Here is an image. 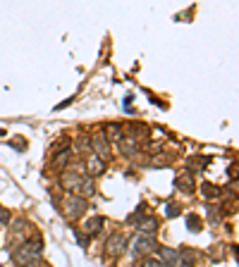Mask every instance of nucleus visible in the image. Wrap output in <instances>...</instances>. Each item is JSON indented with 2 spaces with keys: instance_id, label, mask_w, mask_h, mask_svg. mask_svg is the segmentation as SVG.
<instances>
[{
  "instance_id": "1",
  "label": "nucleus",
  "mask_w": 239,
  "mask_h": 267,
  "mask_svg": "<svg viewBox=\"0 0 239 267\" xmlns=\"http://www.w3.org/2000/svg\"><path fill=\"white\" fill-rule=\"evenodd\" d=\"M41 248H43V243H41V241H29V243L19 246V248L12 253V258H15V263H17V265L29 267V265H34L38 258H41Z\"/></svg>"
},
{
  "instance_id": "2",
  "label": "nucleus",
  "mask_w": 239,
  "mask_h": 267,
  "mask_svg": "<svg viewBox=\"0 0 239 267\" xmlns=\"http://www.w3.org/2000/svg\"><path fill=\"white\" fill-rule=\"evenodd\" d=\"M106 250H108L110 255L125 253V250H127V236H125V234H112L110 239H108V243H106Z\"/></svg>"
},
{
  "instance_id": "3",
  "label": "nucleus",
  "mask_w": 239,
  "mask_h": 267,
  "mask_svg": "<svg viewBox=\"0 0 239 267\" xmlns=\"http://www.w3.org/2000/svg\"><path fill=\"white\" fill-rule=\"evenodd\" d=\"M156 248V239L153 236H139L134 243H132V253L134 255H141V253H148V250Z\"/></svg>"
},
{
  "instance_id": "4",
  "label": "nucleus",
  "mask_w": 239,
  "mask_h": 267,
  "mask_svg": "<svg viewBox=\"0 0 239 267\" xmlns=\"http://www.w3.org/2000/svg\"><path fill=\"white\" fill-rule=\"evenodd\" d=\"M84 213H86V200L84 198H77V196L67 198V215L70 217H81Z\"/></svg>"
},
{
  "instance_id": "5",
  "label": "nucleus",
  "mask_w": 239,
  "mask_h": 267,
  "mask_svg": "<svg viewBox=\"0 0 239 267\" xmlns=\"http://www.w3.org/2000/svg\"><path fill=\"white\" fill-rule=\"evenodd\" d=\"M91 143H93V150H96V155H98L103 162L110 158V146H108V141H106V136H101V134H98V136H93Z\"/></svg>"
},
{
  "instance_id": "6",
  "label": "nucleus",
  "mask_w": 239,
  "mask_h": 267,
  "mask_svg": "<svg viewBox=\"0 0 239 267\" xmlns=\"http://www.w3.org/2000/svg\"><path fill=\"white\" fill-rule=\"evenodd\" d=\"M136 229L141 232V236H151V234L158 229V219L156 217H144V219L136 222Z\"/></svg>"
},
{
  "instance_id": "7",
  "label": "nucleus",
  "mask_w": 239,
  "mask_h": 267,
  "mask_svg": "<svg viewBox=\"0 0 239 267\" xmlns=\"http://www.w3.org/2000/svg\"><path fill=\"white\" fill-rule=\"evenodd\" d=\"M160 263L165 267H175L180 263V250L175 248H160Z\"/></svg>"
},
{
  "instance_id": "8",
  "label": "nucleus",
  "mask_w": 239,
  "mask_h": 267,
  "mask_svg": "<svg viewBox=\"0 0 239 267\" xmlns=\"http://www.w3.org/2000/svg\"><path fill=\"white\" fill-rule=\"evenodd\" d=\"M86 170H89V174H103V172H106V162L101 160L98 155H89Z\"/></svg>"
},
{
  "instance_id": "9",
  "label": "nucleus",
  "mask_w": 239,
  "mask_h": 267,
  "mask_svg": "<svg viewBox=\"0 0 239 267\" xmlns=\"http://www.w3.org/2000/svg\"><path fill=\"white\" fill-rule=\"evenodd\" d=\"M175 186H177L180 191H186V194H191V189H194V177H191V174H182V177L175 179Z\"/></svg>"
},
{
  "instance_id": "10",
  "label": "nucleus",
  "mask_w": 239,
  "mask_h": 267,
  "mask_svg": "<svg viewBox=\"0 0 239 267\" xmlns=\"http://www.w3.org/2000/svg\"><path fill=\"white\" fill-rule=\"evenodd\" d=\"M79 184H81V177H77L74 172H65V174H62V186H65L67 191L79 189Z\"/></svg>"
},
{
  "instance_id": "11",
  "label": "nucleus",
  "mask_w": 239,
  "mask_h": 267,
  "mask_svg": "<svg viewBox=\"0 0 239 267\" xmlns=\"http://www.w3.org/2000/svg\"><path fill=\"white\" fill-rule=\"evenodd\" d=\"M101 227H103V217H91V219L86 222L84 232L89 234V236H96V234L101 232Z\"/></svg>"
},
{
  "instance_id": "12",
  "label": "nucleus",
  "mask_w": 239,
  "mask_h": 267,
  "mask_svg": "<svg viewBox=\"0 0 239 267\" xmlns=\"http://www.w3.org/2000/svg\"><path fill=\"white\" fill-rule=\"evenodd\" d=\"M120 150H122L125 155H136L139 146H136L134 139H120Z\"/></svg>"
},
{
  "instance_id": "13",
  "label": "nucleus",
  "mask_w": 239,
  "mask_h": 267,
  "mask_svg": "<svg viewBox=\"0 0 239 267\" xmlns=\"http://www.w3.org/2000/svg\"><path fill=\"white\" fill-rule=\"evenodd\" d=\"M203 196L211 198V200H215V198H220V189L218 186H211V184H203Z\"/></svg>"
},
{
  "instance_id": "14",
  "label": "nucleus",
  "mask_w": 239,
  "mask_h": 267,
  "mask_svg": "<svg viewBox=\"0 0 239 267\" xmlns=\"http://www.w3.org/2000/svg\"><path fill=\"white\" fill-rule=\"evenodd\" d=\"M81 191H84V194H81V196H84V200H86L89 196H93V179L91 177L84 179V184H81Z\"/></svg>"
},
{
  "instance_id": "15",
  "label": "nucleus",
  "mask_w": 239,
  "mask_h": 267,
  "mask_svg": "<svg viewBox=\"0 0 239 267\" xmlns=\"http://www.w3.org/2000/svg\"><path fill=\"white\" fill-rule=\"evenodd\" d=\"M186 224H189V229H194V232H201V219H199L196 215H189V217H186Z\"/></svg>"
},
{
  "instance_id": "16",
  "label": "nucleus",
  "mask_w": 239,
  "mask_h": 267,
  "mask_svg": "<svg viewBox=\"0 0 239 267\" xmlns=\"http://www.w3.org/2000/svg\"><path fill=\"white\" fill-rule=\"evenodd\" d=\"M106 131H108V139H122V136H120V126L117 124H108L106 126Z\"/></svg>"
},
{
  "instance_id": "17",
  "label": "nucleus",
  "mask_w": 239,
  "mask_h": 267,
  "mask_svg": "<svg viewBox=\"0 0 239 267\" xmlns=\"http://www.w3.org/2000/svg\"><path fill=\"white\" fill-rule=\"evenodd\" d=\"M165 215H167V217H175V215H180V205H177V203H170V205L165 208Z\"/></svg>"
},
{
  "instance_id": "18",
  "label": "nucleus",
  "mask_w": 239,
  "mask_h": 267,
  "mask_svg": "<svg viewBox=\"0 0 239 267\" xmlns=\"http://www.w3.org/2000/svg\"><path fill=\"white\" fill-rule=\"evenodd\" d=\"M67 160H70V153L65 150V153H60V158L55 160V167H65V165H67Z\"/></svg>"
},
{
  "instance_id": "19",
  "label": "nucleus",
  "mask_w": 239,
  "mask_h": 267,
  "mask_svg": "<svg viewBox=\"0 0 239 267\" xmlns=\"http://www.w3.org/2000/svg\"><path fill=\"white\" fill-rule=\"evenodd\" d=\"M141 267H165V265H163L160 260H151V258H148V260H144V263H141Z\"/></svg>"
},
{
  "instance_id": "20",
  "label": "nucleus",
  "mask_w": 239,
  "mask_h": 267,
  "mask_svg": "<svg viewBox=\"0 0 239 267\" xmlns=\"http://www.w3.org/2000/svg\"><path fill=\"white\" fill-rule=\"evenodd\" d=\"M0 222H2V224H5V222H10V215H7L5 208H0Z\"/></svg>"
},
{
  "instance_id": "21",
  "label": "nucleus",
  "mask_w": 239,
  "mask_h": 267,
  "mask_svg": "<svg viewBox=\"0 0 239 267\" xmlns=\"http://www.w3.org/2000/svg\"><path fill=\"white\" fill-rule=\"evenodd\" d=\"M180 267H191V258H189V255H184V260L180 263Z\"/></svg>"
},
{
  "instance_id": "22",
  "label": "nucleus",
  "mask_w": 239,
  "mask_h": 267,
  "mask_svg": "<svg viewBox=\"0 0 239 267\" xmlns=\"http://www.w3.org/2000/svg\"><path fill=\"white\" fill-rule=\"evenodd\" d=\"M43 267H48V265H43Z\"/></svg>"
}]
</instances>
